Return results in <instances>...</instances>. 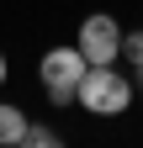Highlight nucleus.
Instances as JSON below:
<instances>
[{
    "label": "nucleus",
    "instance_id": "1",
    "mask_svg": "<svg viewBox=\"0 0 143 148\" xmlns=\"http://www.w3.org/2000/svg\"><path fill=\"white\" fill-rule=\"evenodd\" d=\"M74 101L90 116H122L133 106V79L122 69H111V64H90L85 79H80V90H74Z\"/></svg>",
    "mask_w": 143,
    "mask_h": 148
},
{
    "label": "nucleus",
    "instance_id": "2",
    "mask_svg": "<svg viewBox=\"0 0 143 148\" xmlns=\"http://www.w3.org/2000/svg\"><path fill=\"white\" fill-rule=\"evenodd\" d=\"M85 53L69 42V48H48L43 53V64H37V74H43V90H48V101L53 106H69L74 101V90H80V79H85Z\"/></svg>",
    "mask_w": 143,
    "mask_h": 148
},
{
    "label": "nucleus",
    "instance_id": "3",
    "mask_svg": "<svg viewBox=\"0 0 143 148\" xmlns=\"http://www.w3.org/2000/svg\"><path fill=\"white\" fill-rule=\"evenodd\" d=\"M74 48L85 53V64H117V58H122V27H117V16L90 11V16L80 21Z\"/></svg>",
    "mask_w": 143,
    "mask_h": 148
},
{
    "label": "nucleus",
    "instance_id": "4",
    "mask_svg": "<svg viewBox=\"0 0 143 148\" xmlns=\"http://www.w3.org/2000/svg\"><path fill=\"white\" fill-rule=\"evenodd\" d=\"M21 132H27V111L6 101V106H0V148H16Z\"/></svg>",
    "mask_w": 143,
    "mask_h": 148
},
{
    "label": "nucleus",
    "instance_id": "5",
    "mask_svg": "<svg viewBox=\"0 0 143 148\" xmlns=\"http://www.w3.org/2000/svg\"><path fill=\"white\" fill-rule=\"evenodd\" d=\"M21 143H27V148H53V143H58V132H53V127H43V122H27Z\"/></svg>",
    "mask_w": 143,
    "mask_h": 148
},
{
    "label": "nucleus",
    "instance_id": "6",
    "mask_svg": "<svg viewBox=\"0 0 143 148\" xmlns=\"http://www.w3.org/2000/svg\"><path fill=\"white\" fill-rule=\"evenodd\" d=\"M122 58L127 69H143V32H122Z\"/></svg>",
    "mask_w": 143,
    "mask_h": 148
},
{
    "label": "nucleus",
    "instance_id": "7",
    "mask_svg": "<svg viewBox=\"0 0 143 148\" xmlns=\"http://www.w3.org/2000/svg\"><path fill=\"white\" fill-rule=\"evenodd\" d=\"M6 74H11V64H6V53H0V85H6Z\"/></svg>",
    "mask_w": 143,
    "mask_h": 148
}]
</instances>
